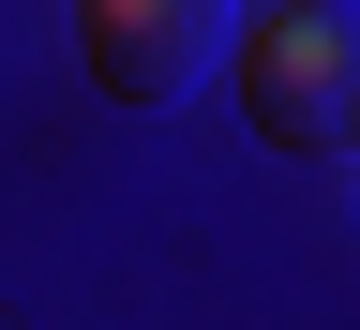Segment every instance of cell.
<instances>
[{
    "label": "cell",
    "instance_id": "cell-1",
    "mask_svg": "<svg viewBox=\"0 0 360 330\" xmlns=\"http://www.w3.org/2000/svg\"><path fill=\"white\" fill-rule=\"evenodd\" d=\"M225 75H240L255 151L330 165L360 135V0H270V15H240L225 30Z\"/></svg>",
    "mask_w": 360,
    "mask_h": 330
},
{
    "label": "cell",
    "instance_id": "cell-2",
    "mask_svg": "<svg viewBox=\"0 0 360 330\" xmlns=\"http://www.w3.org/2000/svg\"><path fill=\"white\" fill-rule=\"evenodd\" d=\"M225 30H240V0H75L105 106H180L195 75H225Z\"/></svg>",
    "mask_w": 360,
    "mask_h": 330
}]
</instances>
